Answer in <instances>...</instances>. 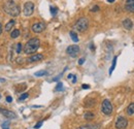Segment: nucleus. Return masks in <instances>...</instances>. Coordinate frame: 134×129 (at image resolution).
Instances as JSON below:
<instances>
[{
  "mask_svg": "<svg viewBox=\"0 0 134 129\" xmlns=\"http://www.w3.org/2000/svg\"><path fill=\"white\" fill-rule=\"evenodd\" d=\"M28 96H29V94H28V93H24V94H22V95L20 96L19 100H20V101H22V100H24V99L28 98Z\"/></svg>",
  "mask_w": 134,
  "mask_h": 129,
  "instance_id": "obj_24",
  "label": "nucleus"
},
{
  "mask_svg": "<svg viewBox=\"0 0 134 129\" xmlns=\"http://www.w3.org/2000/svg\"><path fill=\"white\" fill-rule=\"evenodd\" d=\"M61 76H62V75H59V76H57V77H55V78H53V80H54V82H55V80H58V79H59V78H60Z\"/></svg>",
  "mask_w": 134,
  "mask_h": 129,
  "instance_id": "obj_33",
  "label": "nucleus"
},
{
  "mask_svg": "<svg viewBox=\"0 0 134 129\" xmlns=\"http://www.w3.org/2000/svg\"><path fill=\"white\" fill-rule=\"evenodd\" d=\"M4 80H5L4 78H0V82H4Z\"/></svg>",
  "mask_w": 134,
  "mask_h": 129,
  "instance_id": "obj_36",
  "label": "nucleus"
},
{
  "mask_svg": "<svg viewBox=\"0 0 134 129\" xmlns=\"http://www.w3.org/2000/svg\"><path fill=\"white\" fill-rule=\"evenodd\" d=\"M15 52H16L18 54H20V53L22 52V43H21V42H18V43H16V46H15Z\"/></svg>",
  "mask_w": 134,
  "mask_h": 129,
  "instance_id": "obj_21",
  "label": "nucleus"
},
{
  "mask_svg": "<svg viewBox=\"0 0 134 129\" xmlns=\"http://www.w3.org/2000/svg\"><path fill=\"white\" fill-rule=\"evenodd\" d=\"M44 29H45V25H44L43 23H41V22L34 23V24L32 25V31H33L34 33H40V32H42Z\"/></svg>",
  "mask_w": 134,
  "mask_h": 129,
  "instance_id": "obj_8",
  "label": "nucleus"
},
{
  "mask_svg": "<svg viewBox=\"0 0 134 129\" xmlns=\"http://www.w3.org/2000/svg\"><path fill=\"white\" fill-rule=\"evenodd\" d=\"M6 101H7V102H11V101H12V97H11V96H7V97H6Z\"/></svg>",
  "mask_w": 134,
  "mask_h": 129,
  "instance_id": "obj_29",
  "label": "nucleus"
},
{
  "mask_svg": "<svg viewBox=\"0 0 134 129\" xmlns=\"http://www.w3.org/2000/svg\"><path fill=\"white\" fill-rule=\"evenodd\" d=\"M94 118H95V115H94V112H92V111H86V112L83 114V119L87 120V121H91V120H93Z\"/></svg>",
  "mask_w": 134,
  "mask_h": 129,
  "instance_id": "obj_15",
  "label": "nucleus"
},
{
  "mask_svg": "<svg viewBox=\"0 0 134 129\" xmlns=\"http://www.w3.org/2000/svg\"><path fill=\"white\" fill-rule=\"evenodd\" d=\"M99 9H100V7H99L98 5H95V6H93V7H92L91 11H98Z\"/></svg>",
  "mask_w": 134,
  "mask_h": 129,
  "instance_id": "obj_26",
  "label": "nucleus"
},
{
  "mask_svg": "<svg viewBox=\"0 0 134 129\" xmlns=\"http://www.w3.org/2000/svg\"><path fill=\"white\" fill-rule=\"evenodd\" d=\"M112 110H113V106H112L111 102L108 99H104L102 101V104H101V111L104 115L109 116V115H111Z\"/></svg>",
  "mask_w": 134,
  "mask_h": 129,
  "instance_id": "obj_4",
  "label": "nucleus"
},
{
  "mask_svg": "<svg viewBox=\"0 0 134 129\" xmlns=\"http://www.w3.org/2000/svg\"><path fill=\"white\" fill-rule=\"evenodd\" d=\"M115 65H116V57H114L113 58V60H112V64H111V67H110V69H109V74H111L112 73V71L114 70V68H115Z\"/></svg>",
  "mask_w": 134,
  "mask_h": 129,
  "instance_id": "obj_19",
  "label": "nucleus"
},
{
  "mask_svg": "<svg viewBox=\"0 0 134 129\" xmlns=\"http://www.w3.org/2000/svg\"><path fill=\"white\" fill-rule=\"evenodd\" d=\"M88 27H89V21H88V19L85 18V17L78 19L77 22L74 24V29H75L76 31H78V32H83V31H86V30L88 29Z\"/></svg>",
  "mask_w": 134,
  "mask_h": 129,
  "instance_id": "obj_3",
  "label": "nucleus"
},
{
  "mask_svg": "<svg viewBox=\"0 0 134 129\" xmlns=\"http://www.w3.org/2000/svg\"><path fill=\"white\" fill-rule=\"evenodd\" d=\"M107 2H109V3H113L114 0H107Z\"/></svg>",
  "mask_w": 134,
  "mask_h": 129,
  "instance_id": "obj_35",
  "label": "nucleus"
},
{
  "mask_svg": "<svg viewBox=\"0 0 134 129\" xmlns=\"http://www.w3.org/2000/svg\"><path fill=\"white\" fill-rule=\"evenodd\" d=\"M40 46V40L38 38H31L30 40H28L24 46V52L27 55H32L34 53H36V51L38 50V47Z\"/></svg>",
  "mask_w": 134,
  "mask_h": 129,
  "instance_id": "obj_2",
  "label": "nucleus"
},
{
  "mask_svg": "<svg viewBox=\"0 0 134 129\" xmlns=\"http://www.w3.org/2000/svg\"><path fill=\"white\" fill-rule=\"evenodd\" d=\"M46 73H47V72H46L45 70H39V71L35 72L34 75H35V76H43V75H45Z\"/></svg>",
  "mask_w": 134,
  "mask_h": 129,
  "instance_id": "obj_20",
  "label": "nucleus"
},
{
  "mask_svg": "<svg viewBox=\"0 0 134 129\" xmlns=\"http://www.w3.org/2000/svg\"><path fill=\"white\" fill-rule=\"evenodd\" d=\"M73 76H74V74H68L67 78H68V79H70V78H73Z\"/></svg>",
  "mask_w": 134,
  "mask_h": 129,
  "instance_id": "obj_31",
  "label": "nucleus"
},
{
  "mask_svg": "<svg viewBox=\"0 0 134 129\" xmlns=\"http://www.w3.org/2000/svg\"><path fill=\"white\" fill-rule=\"evenodd\" d=\"M3 10L11 17H18L20 14V6L13 0L6 1L3 4Z\"/></svg>",
  "mask_w": 134,
  "mask_h": 129,
  "instance_id": "obj_1",
  "label": "nucleus"
},
{
  "mask_svg": "<svg viewBox=\"0 0 134 129\" xmlns=\"http://www.w3.org/2000/svg\"><path fill=\"white\" fill-rule=\"evenodd\" d=\"M83 62H85V58H81V59H79V60H78V64H79V65L83 64Z\"/></svg>",
  "mask_w": 134,
  "mask_h": 129,
  "instance_id": "obj_28",
  "label": "nucleus"
},
{
  "mask_svg": "<svg viewBox=\"0 0 134 129\" xmlns=\"http://www.w3.org/2000/svg\"><path fill=\"white\" fill-rule=\"evenodd\" d=\"M70 37L72 38V40L74 41V42H77L78 41V36H77V34L74 32V31H70Z\"/></svg>",
  "mask_w": 134,
  "mask_h": 129,
  "instance_id": "obj_18",
  "label": "nucleus"
},
{
  "mask_svg": "<svg viewBox=\"0 0 134 129\" xmlns=\"http://www.w3.org/2000/svg\"><path fill=\"white\" fill-rule=\"evenodd\" d=\"M14 24H15V21L14 20H10L6 25H5V27H4V29H5V31H10L11 30V28L14 26Z\"/></svg>",
  "mask_w": 134,
  "mask_h": 129,
  "instance_id": "obj_16",
  "label": "nucleus"
},
{
  "mask_svg": "<svg viewBox=\"0 0 134 129\" xmlns=\"http://www.w3.org/2000/svg\"><path fill=\"white\" fill-rule=\"evenodd\" d=\"M51 12H52L53 15H55L57 13V8L56 7H51Z\"/></svg>",
  "mask_w": 134,
  "mask_h": 129,
  "instance_id": "obj_27",
  "label": "nucleus"
},
{
  "mask_svg": "<svg viewBox=\"0 0 134 129\" xmlns=\"http://www.w3.org/2000/svg\"><path fill=\"white\" fill-rule=\"evenodd\" d=\"M43 59V55L42 54H35L31 57H29L27 59V62L29 63H33V62H38V61H41Z\"/></svg>",
  "mask_w": 134,
  "mask_h": 129,
  "instance_id": "obj_10",
  "label": "nucleus"
},
{
  "mask_svg": "<svg viewBox=\"0 0 134 129\" xmlns=\"http://www.w3.org/2000/svg\"><path fill=\"white\" fill-rule=\"evenodd\" d=\"M62 89H63V84L62 83H58L57 86H56V88H55V90L56 91H61Z\"/></svg>",
  "mask_w": 134,
  "mask_h": 129,
  "instance_id": "obj_22",
  "label": "nucleus"
},
{
  "mask_svg": "<svg viewBox=\"0 0 134 129\" xmlns=\"http://www.w3.org/2000/svg\"><path fill=\"white\" fill-rule=\"evenodd\" d=\"M75 83H76V75H74L72 78V84H75Z\"/></svg>",
  "mask_w": 134,
  "mask_h": 129,
  "instance_id": "obj_30",
  "label": "nucleus"
},
{
  "mask_svg": "<svg viewBox=\"0 0 134 129\" xmlns=\"http://www.w3.org/2000/svg\"><path fill=\"white\" fill-rule=\"evenodd\" d=\"M0 114H2L4 117H6L8 119H15L16 118L15 112L8 110V109H5V108H2V107H0Z\"/></svg>",
  "mask_w": 134,
  "mask_h": 129,
  "instance_id": "obj_9",
  "label": "nucleus"
},
{
  "mask_svg": "<svg viewBox=\"0 0 134 129\" xmlns=\"http://www.w3.org/2000/svg\"><path fill=\"white\" fill-rule=\"evenodd\" d=\"M90 86L89 85H82V89H89Z\"/></svg>",
  "mask_w": 134,
  "mask_h": 129,
  "instance_id": "obj_32",
  "label": "nucleus"
},
{
  "mask_svg": "<svg viewBox=\"0 0 134 129\" xmlns=\"http://www.w3.org/2000/svg\"><path fill=\"white\" fill-rule=\"evenodd\" d=\"M114 126L116 129H126L127 126H128V120L125 118V117H118L115 123H114Z\"/></svg>",
  "mask_w": 134,
  "mask_h": 129,
  "instance_id": "obj_5",
  "label": "nucleus"
},
{
  "mask_svg": "<svg viewBox=\"0 0 134 129\" xmlns=\"http://www.w3.org/2000/svg\"><path fill=\"white\" fill-rule=\"evenodd\" d=\"M122 24H123V27L126 30H131L133 28V23H132V21L130 19H125Z\"/></svg>",
  "mask_w": 134,
  "mask_h": 129,
  "instance_id": "obj_13",
  "label": "nucleus"
},
{
  "mask_svg": "<svg viewBox=\"0 0 134 129\" xmlns=\"http://www.w3.org/2000/svg\"><path fill=\"white\" fill-rule=\"evenodd\" d=\"M2 129H9V122L8 121L2 123Z\"/></svg>",
  "mask_w": 134,
  "mask_h": 129,
  "instance_id": "obj_23",
  "label": "nucleus"
},
{
  "mask_svg": "<svg viewBox=\"0 0 134 129\" xmlns=\"http://www.w3.org/2000/svg\"><path fill=\"white\" fill-rule=\"evenodd\" d=\"M33 11H34V4L32 2H30V1L26 2L24 4V14L26 17H29V15H31L33 13Z\"/></svg>",
  "mask_w": 134,
  "mask_h": 129,
  "instance_id": "obj_7",
  "label": "nucleus"
},
{
  "mask_svg": "<svg viewBox=\"0 0 134 129\" xmlns=\"http://www.w3.org/2000/svg\"><path fill=\"white\" fill-rule=\"evenodd\" d=\"M42 123H43V121H39V122L34 126V129H38V128H40L41 125H42Z\"/></svg>",
  "mask_w": 134,
  "mask_h": 129,
  "instance_id": "obj_25",
  "label": "nucleus"
},
{
  "mask_svg": "<svg viewBox=\"0 0 134 129\" xmlns=\"http://www.w3.org/2000/svg\"><path fill=\"white\" fill-rule=\"evenodd\" d=\"M76 129H100V124H86Z\"/></svg>",
  "mask_w": 134,
  "mask_h": 129,
  "instance_id": "obj_12",
  "label": "nucleus"
},
{
  "mask_svg": "<svg viewBox=\"0 0 134 129\" xmlns=\"http://www.w3.org/2000/svg\"><path fill=\"white\" fill-rule=\"evenodd\" d=\"M126 114H127L128 116H133V115H134V102L130 103V104L127 106V108H126Z\"/></svg>",
  "mask_w": 134,
  "mask_h": 129,
  "instance_id": "obj_14",
  "label": "nucleus"
},
{
  "mask_svg": "<svg viewBox=\"0 0 134 129\" xmlns=\"http://www.w3.org/2000/svg\"><path fill=\"white\" fill-rule=\"evenodd\" d=\"M20 34H21V31H20L19 29H14V30L11 32L10 37H11V38H18V37L20 36Z\"/></svg>",
  "mask_w": 134,
  "mask_h": 129,
  "instance_id": "obj_17",
  "label": "nucleus"
},
{
  "mask_svg": "<svg viewBox=\"0 0 134 129\" xmlns=\"http://www.w3.org/2000/svg\"><path fill=\"white\" fill-rule=\"evenodd\" d=\"M0 97H1V96H0Z\"/></svg>",
  "mask_w": 134,
  "mask_h": 129,
  "instance_id": "obj_37",
  "label": "nucleus"
},
{
  "mask_svg": "<svg viewBox=\"0 0 134 129\" xmlns=\"http://www.w3.org/2000/svg\"><path fill=\"white\" fill-rule=\"evenodd\" d=\"M1 33H2V24L0 22V35H1Z\"/></svg>",
  "mask_w": 134,
  "mask_h": 129,
  "instance_id": "obj_34",
  "label": "nucleus"
},
{
  "mask_svg": "<svg viewBox=\"0 0 134 129\" xmlns=\"http://www.w3.org/2000/svg\"><path fill=\"white\" fill-rule=\"evenodd\" d=\"M79 46L77 44H71L66 49V53L70 56V57H77L79 54Z\"/></svg>",
  "mask_w": 134,
  "mask_h": 129,
  "instance_id": "obj_6",
  "label": "nucleus"
},
{
  "mask_svg": "<svg viewBox=\"0 0 134 129\" xmlns=\"http://www.w3.org/2000/svg\"><path fill=\"white\" fill-rule=\"evenodd\" d=\"M125 9L129 12L134 13V0H126L125 3Z\"/></svg>",
  "mask_w": 134,
  "mask_h": 129,
  "instance_id": "obj_11",
  "label": "nucleus"
}]
</instances>
